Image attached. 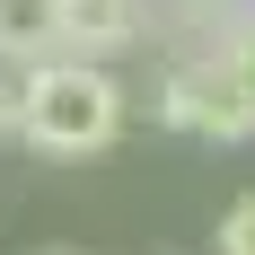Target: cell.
I'll return each instance as SVG.
<instances>
[{
    "label": "cell",
    "instance_id": "6da1fadb",
    "mask_svg": "<svg viewBox=\"0 0 255 255\" xmlns=\"http://www.w3.org/2000/svg\"><path fill=\"white\" fill-rule=\"evenodd\" d=\"M124 79L115 62H88V53H53L35 71H18V141L44 158H97L124 141Z\"/></svg>",
    "mask_w": 255,
    "mask_h": 255
},
{
    "label": "cell",
    "instance_id": "7a4b0ae2",
    "mask_svg": "<svg viewBox=\"0 0 255 255\" xmlns=\"http://www.w3.org/2000/svg\"><path fill=\"white\" fill-rule=\"evenodd\" d=\"M150 115L167 132H194V141H255V106H247V88L229 79V62L220 53H194V62H167L158 71V88H150Z\"/></svg>",
    "mask_w": 255,
    "mask_h": 255
},
{
    "label": "cell",
    "instance_id": "3957f363",
    "mask_svg": "<svg viewBox=\"0 0 255 255\" xmlns=\"http://www.w3.org/2000/svg\"><path fill=\"white\" fill-rule=\"evenodd\" d=\"M53 53H71V0H0V62L35 71Z\"/></svg>",
    "mask_w": 255,
    "mask_h": 255
},
{
    "label": "cell",
    "instance_id": "277c9868",
    "mask_svg": "<svg viewBox=\"0 0 255 255\" xmlns=\"http://www.w3.org/2000/svg\"><path fill=\"white\" fill-rule=\"evenodd\" d=\"M220 255H255V194H238L220 211Z\"/></svg>",
    "mask_w": 255,
    "mask_h": 255
},
{
    "label": "cell",
    "instance_id": "5b68a950",
    "mask_svg": "<svg viewBox=\"0 0 255 255\" xmlns=\"http://www.w3.org/2000/svg\"><path fill=\"white\" fill-rule=\"evenodd\" d=\"M220 62H229V79H238V88H247V106H255V18L238 26L229 44H220Z\"/></svg>",
    "mask_w": 255,
    "mask_h": 255
},
{
    "label": "cell",
    "instance_id": "8992f818",
    "mask_svg": "<svg viewBox=\"0 0 255 255\" xmlns=\"http://www.w3.org/2000/svg\"><path fill=\"white\" fill-rule=\"evenodd\" d=\"M9 132H18V79L0 71V141H9Z\"/></svg>",
    "mask_w": 255,
    "mask_h": 255
},
{
    "label": "cell",
    "instance_id": "52a82bcc",
    "mask_svg": "<svg viewBox=\"0 0 255 255\" xmlns=\"http://www.w3.org/2000/svg\"><path fill=\"white\" fill-rule=\"evenodd\" d=\"M44 255H79V247H44Z\"/></svg>",
    "mask_w": 255,
    "mask_h": 255
}]
</instances>
